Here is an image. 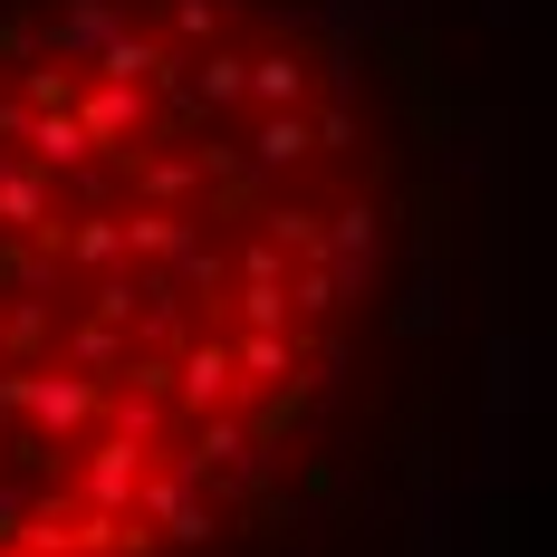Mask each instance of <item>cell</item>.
I'll use <instances>...</instances> for the list:
<instances>
[{
	"label": "cell",
	"instance_id": "1",
	"mask_svg": "<svg viewBox=\"0 0 557 557\" xmlns=\"http://www.w3.org/2000/svg\"><path fill=\"white\" fill-rule=\"evenodd\" d=\"M433 298V125L356 0H0V557H336Z\"/></svg>",
	"mask_w": 557,
	"mask_h": 557
}]
</instances>
